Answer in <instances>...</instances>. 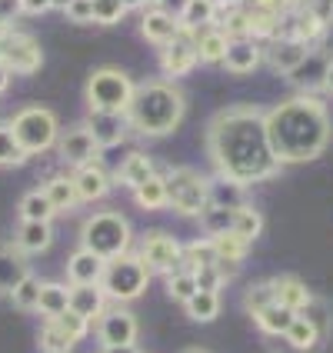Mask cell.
<instances>
[{
  "label": "cell",
  "instance_id": "obj_1",
  "mask_svg": "<svg viewBox=\"0 0 333 353\" xmlns=\"http://www.w3.org/2000/svg\"><path fill=\"white\" fill-rule=\"evenodd\" d=\"M207 150L216 174L234 176L240 183H256L280 174L270 137H267V114L260 107H230L210 120Z\"/></svg>",
  "mask_w": 333,
  "mask_h": 353
},
{
  "label": "cell",
  "instance_id": "obj_2",
  "mask_svg": "<svg viewBox=\"0 0 333 353\" xmlns=\"http://www.w3.org/2000/svg\"><path fill=\"white\" fill-rule=\"evenodd\" d=\"M267 137L280 163H303L323 154L330 140V114L316 97H294L267 110Z\"/></svg>",
  "mask_w": 333,
  "mask_h": 353
},
{
  "label": "cell",
  "instance_id": "obj_3",
  "mask_svg": "<svg viewBox=\"0 0 333 353\" xmlns=\"http://www.w3.org/2000/svg\"><path fill=\"white\" fill-rule=\"evenodd\" d=\"M187 110L183 90L170 80H147L134 90V100L127 107V123L140 137H167L180 127Z\"/></svg>",
  "mask_w": 333,
  "mask_h": 353
},
{
  "label": "cell",
  "instance_id": "obj_4",
  "mask_svg": "<svg viewBox=\"0 0 333 353\" xmlns=\"http://www.w3.org/2000/svg\"><path fill=\"white\" fill-rule=\"evenodd\" d=\"M130 223L127 216L114 214V210H103V214H94L83 220V230H80V247L94 250L103 260H114V256L127 254L130 250Z\"/></svg>",
  "mask_w": 333,
  "mask_h": 353
},
{
  "label": "cell",
  "instance_id": "obj_5",
  "mask_svg": "<svg viewBox=\"0 0 333 353\" xmlns=\"http://www.w3.org/2000/svg\"><path fill=\"white\" fill-rule=\"evenodd\" d=\"M10 130H14L20 147L27 150V157L47 154L60 140V123L54 117V110H47V107H23V110H17L14 120H10Z\"/></svg>",
  "mask_w": 333,
  "mask_h": 353
},
{
  "label": "cell",
  "instance_id": "obj_6",
  "mask_svg": "<svg viewBox=\"0 0 333 353\" xmlns=\"http://www.w3.org/2000/svg\"><path fill=\"white\" fill-rule=\"evenodd\" d=\"M134 90L137 87L130 83V77L123 70L100 67L87 80V103H90V110H100V114H127Z\"/></svg>",
  "mask_w": 333,
  "mask_h": 353
},
{
  "label": "cell",
  "instance_id": "obj_7",
  "mask_svg": "<svg viewBox=\"0 0 333 353\" xmlns=\"http://www.w3.org/2000/svg\"><path fill=\"white\" fill-rule=\"evenodd\" d=\"M147 280H150V270L143 267L140 254H120L114 260H107L103 267V276H100V287L103 294L127 303V300H137L143 290H147Z\"/></svg>",
  "mask_w": 333,
  "mask_h": 353
},
{
  "label": "cell",
  "instance_id": "obj_8",
  "mask_svg": "<svg viewBox=\"0 0 333 353\" xmlns=\"http://www.w3.org/2000/svg\"><path fill=\"white\" fill-rule=\"evenodd\" d=\"M163 183H167V207H174L180 216H200L210 207V180H203L190 167L170 170Z\"/></svg>",
  "mask_w": 333,
  "mask_h": 353
},
{
  "label": "cell",
  "instance_id": "obj_9",
  "mask_svg": "<svg viewBox=\"0 0 333 353\" xmlns=\"http://www.w3.org/2000/svg\"><path fill=\"white\" fill-rule=\"evenodd\" d=\"M140 260L150 274L170 276L174 270H183V243L163 230H154L140 243Z\"/></svg>",
  "mask_w": 333,
  "mask_h": 353
},
{
  "label": "cell",
  "instance_id": "obj_10",
  "mask_svg": "<svg viewBox=\"0 0 333 353\" xmlns=\"http://www.w3.org/2000/svg\"><path fill=\"white\" fill-rule=\"evenodd\" d=\"M0 60L10 67V74H34L43 63V50L30 34L7 30V34H0Z\"/></svg>",
  "mask_w": 333,
  "mask_h": 353
},
{
  "label": "cell",
  "instance_id": "obj_11",
  "mask_svg": "<svg viewBox=\"0 0 333 353\" xmlns=\"http://www.w3.org/2000/svg\"><path fill=\"white\" fill-rule=\"evenodd\" d=\"M97 336L103 347H130L137 340V316L130 310H103L97 316Z\"/></svg>",
  "mask_w": 333,
  "mask_h": 353
},
{
  "label": "cell",
  "instance_id": "obj_12",
  "mask_svg": "<svg viewBox=\"0 0 333 353\" xmlns=\"http://www.w3.org/2000/svg\"><path fill=\"white\" fill-rule=\"evenodd\" d=\"M196 37L190 30H183L174 43H167V47H160V67H163V74L167 77H183V74H190L196 67Z\"/></svg>",
  "mask_w": 333,
  "mask_h": 353
},
{
  "label": "cell",
  "instance_id": "obj_13",
  "mask_svg": "<svg viewBox=\"0 0 333 353\" xmlns=\"http://www.w3.org/2000/svg\"><path fill=\"white\" fill-rule=\"evenodd\" d=\"M57 147H60V160H63V163H70V167L94 163L97 154H100V143L94 140V134H90L87 127H74V130H67V134L57 140Z\"/></svg>",
  "mask_w": 333,
  "mask_h": 353
},
{
  "label": "cell",
  "instance_id": "obj_14",
  "mask_svg": "<svg viewBox=\"0 0 333 353\" xmlns=\"http://www.w3.org/2000/svg\"><path fill=\"white\" fill-rule=\"evenodd\" d=\"M140 34L147 37V43H154V47H167V43H174V40L183 34V27H180V17H176V14H167V10H160V7H150V10L140 17Z\"/></svg>",
  "mask_w": 333,
  "mask_h": 353
},
{
  "label": "cell",
  "instance_id": "obj_15",
  "mask_svg": "<svg viewBox=\"0 0 333 353\" xmlns=\"http://www.w3.org/2000/svg\"><path fill=\"white\" fill-rule=\"evenodd\" d=\"M307 57H310V43H303V40H296V37H274L270 40V54H267V60H270V67H274L276 74H287V77H290Z\"/></svg>",
  "mask_w": 333,
  "mask_h": 353
},
{
  "label": "cell",
  "instance_id": "obj_16",
  "mask_svg": "<svg viewBox=\"0 0 333 353\" xmlns=\"http://www.w3.org/2000/svg\"><path fill=\"white\" fill-rule=\"evenodd\" d=\"M260 43L254 37H236L227 43V54H223V67L230 70V74H254L256 67H260Z\"/></svg>",
  "mask_w": 333,
  "mask_h": 353
},
{
  "label": "cell",
  "instance_id": "obj_17",
  "mask_svg": "<svg viewBox=\"0 0 333 353\" xmlns=\"http://www.w3.org/2000/svg\"><path fill=\"white\" fill-rule=\"evenodd\" d=\"M74 187H77L80 203L100 200V196L110 194V174L100 167L97 160L94 163H83V167H77V174H74Z\"/></svg>",
  "mask_w": 333,
  "mask_h": 353
},
{
  "label": "cell",
  "instance_id": "obj_18",
  "mask_svg": "<svg viewBox=\"0 0 333 353\" xmlns=\"http://www.w3.org/2000/svg\"><path fill=\"white\" fill-rule=\"evenodd\" d=\"M94 140L100 143V150L103 147H117L123 134H127V114H100V110H90V120L83 123Z\"/></svg>",
  "mask_w": 333,
  "mask_h": 353
},
{
  "label": "cell",
  "instance_id": "obj_19",
  "mask_svg": "<svg viewBox=\"0 0 333 353\" xmlns=\"http://www.w3.org/2000/svg\"><path fill=\"white\" fill-rule=\"evenodd\" d=\"M103 303H107V294H103L100 283H74V287H70V310L80 314L83 320L94 323V320L107 310Z\"/></svg>",
  "mask_w": 333,
  "mask_h": 353
},
{
  "label": "cell",
  "instance_id": "obj_20",
  "mask_svg": "<svg viewBox=\"0 0 333 353\" xmlns=\"http://www.w3.org/2000/svg\"><path fill=\"white\" fill-rule=\"evenodd\" d=\"M103 267H107L103 256H97L87 247H80L77 254H70V260H67V280L70 283H100Z\"/></svg>",
  "mask_w": 333,
  "mask_h": 353
},
{
  "label": "cell",
  "instance_id": "obj_21",
  "mask_svg": "<svg viewBox=\"0 0 333 353\" xmlns=\"http://www.w3.org/2000/svg\"><path fill=\"white\" fill-rule=\"evenodd\" d=\"M54 243V230L47 220H20L17 227V250L20 254H43Z\"/></svg>",
  "mask_w": 333,
  "mask_h": 353
},
{
  "label": "cell",
  "instance_id": "obj_22",
  "mask_svg": "<svg viewBox=\"0 0 333 353\" xmlns=\"http://www.w3.org/2000/svg\"><path fill=\"white\" fill-rule=\"evenodd\" d=\"M23 276H30L27 256L17 247H0V296H10Z\"/></svg>",
  "mask_w": 333,
  "mask_h": 353
},
{
  "label": "cell",
  "instance_id": "obj_23",
  "mask_svg": "<svg viewBox=\"0 0 333 353\" xmlns=\"http://www.w3.org/2000/svg\"><path fill=\"white\" fill-rule=\"evenodd\" d=\"M243 203H247V183H240L234 176H216V180H210V207L236 210Z\"/></svg>",
  "mask_w": 333,
  "mask_h": 353
},
{
  "label": "cell",
  "instance_id": "obj_24",
  "mask_svg": "<svg viewBox=\"0 0 333 353\" xmlns=\"http://www.w3.org/2000/svg\"><path fill=\"white\" fill-rule=\"evenodd\" d=\"M327 67H330V60L323 57V54H314V50H310V57L303 60L294 74H290V83L300 87L303 94H310L314 87H323V80H327Z\"/></svg>",
  "mask_w": 333,
  "mask_h": 353
},
{
  "label": "cell",
  "instance_id": "obj_25",
  "mask_svg": "<svg viewBox=\"0 0 333 353\" xmlns=\"http://www.w3.org/2000/svg\"><path fill=\"white\" fill-rule=\"evenodd\" d=\"M180 27L190 30V34L216 27V3L214 0H187L183 10H180Z\"/></svg>",
  "mask_w": 333,
  "mask_h": 353
},
{
  "label": "cell",
  "instance_id": "obj_26",
  "mask_svg": "<svg viewBox=\"0 0 333 353\" xmlns=\"http://www.w3.org/2000/svg\"><path fill=\"white\" fill-rule=\"evenodd\" d=\"M274 283V296H276V303H283V307H290V310H300L307 300H310V290H307V283L300 280V276H274L270 280Z\"/></svg>",
  "mask_w": 333,
  "mask_h": 353
},
{
  "label": "cell",
  "instance_id": "obj_27",
  "mask_svg": "<svg viewBox=\"0 0 333 353\" xmlns=\"http://www.w3.org/2000/svg\"><path fill=\"white\" fill-rule=\"evenodd\" d=\"M294 316H296V310L283 307V303H270V307H263L260 314H254V323L267 336H283L287 334V327L294 323Z\"/></svg>",
  "mask_w": 333,
  "mask_h": 353
},
{
  "label": "cell",
  "instance_id": "obj_28",
  "mask_svg": "<svg viewBox=\"0 0 333 353\" xmlns=\"http://www.w3.org/2000/svg\"><path fill=\"white\" fill-rule=\"evenodd\" d=\"M154 174H157V170H154V160L147 157V154H137V150H134V154H127V157H123L117 180L120 183H127V187L134 190V187H140V183H147Z\"/></svg>",
  "mask_w": 333,
  "mask_h": 353
},
{
  "label": "cell",
  "instance_id": "obj_29",
  "mask_svg": "<svg viewBox=\"0 0 333 353\" xmlns=\"http://www.w3.org/2000/svg\"><path fill=\"white\" fill-rule=\"evenodd\" d=\"M77 347V340L67 334V327L57 316H47V323L40 327V350L43 353H70Z\"/></svg>",
  "mask_w": 333,
  "mask_h": 353
},
{
  "label": "cell",
  "instance_id": "obj_30",
  "mask_svg": "<svg viewBox=\"0 0 333 353\" xmlns=\"http://www.w3.org/2000/svg\"><path fill=\"white\" fill-rule=\"evenodd\" d=\"M194 37H196V57L203 63H223V54H227L230 40H227V34L220 27H207V30H200Z\"/></svg>",
  "mask_w": 333,
  "mask_h": 353
},
{
  "label": "cell",
  "instance_id": "obj_31",
  "mask_svg": "<svg viewBox=\"0 0 333 353\" xmlns=\"http://www.w3.org/2000/svg\"><path fill=\"white\" fill-rule=\"evenodd\" d=\"M43 194H47V200L57 207V210H74L80 203V196H77V187H74V176H63V174H57V176H50L43 187H40Z\"/></svg>",
  "mask_w": 333,
  "mask_h": 353
},
{
  "label": "cell",
  "instance_id": "obj_32",
  "mask_svg": "<svg viewBox=\"0 0 333 353\" xmlns=\"http://www.w3.org/2000/svg\"><path fill=\"white\" fill-rule=\"evenodd\" d=\"M37 310L43 316H60L63 310H70V287H60V283L43 280V283H40Z\"/></svg>",
  "mask_w": 333,
  "mask_h": 353
},
{
  "label": "cell",
  "instance_id": "obj_33",
  "mask_svg": "<svg viewBox=\"0 0 333 353\" xmlns=\"http://www.w3.org/2000/svg\"><path fill=\"white\" fill-rule=\"evenodd\" d=\"M183 307H187V316H190V320L210 323V320H216V314H220V290H196Z\"/></svg>",
  "mask_w": 333,
  "mask_h": 353
},
{
  "label": "cell",
  "instance_id": "obj_34",
  "mask_svg": "<svg viewBox=\"0 0 333 353\" xmlns=\"http://www.w3.org/2000/svg\"><path fill=\"white\" fill-rule=\"evenodd\" d=\"M214 250H216V260H234V263H243V256L250 250V240H243L240 234L234 230H223V234H214Z\"/></svg>",
  "mask_w": 333,
  "mask_h": 353
},
{
  "label": "cell",
  "instance_id": "obj_35",
  "mask_svg": "<svg viewBox=\"0 0 333 353\" xmlns=\"http://www.w3.org/2000/svg\"><path fill=\"white\" fill-rule=\"evenodd\" d=\"M210 263H216V250H214V240H210V236L190 240V243L183 247V270L196 274L200 267H210Z\"/></svg>",
  "mask_w": 333,
  "mask_h": 353
},
{
  "label": "cell",
  "instance_id": "obj_36",
  "mask_svg": "<svg viewBox=\"0 0 333 353\" xmlns=\"http://www.w3.org/2000/svg\"><path fill=\"white\" fill-rule=\"evenodd\" d=\"M134 200H137V207H143V210H160V207H167V183H163V176L154 174L147 183L134 187Z\"/></svg>",
  "mask_w": 333,
  "mask_h": 353
},
{
  "label": "cell",
  "instance_id": "obj_37",
  "mask_svg": "<svg viewBox=\"0 0 333 353\" xmlns=\"http://www.w3.org/2000/svg\"><path fill=\"white\" fill-rule=\"evenodd\" d=\"M296 314L303 316V320L314 327L316 334H320V340H323V336L333 330V310L327 307V303H323V300H316V296H310V300H307V303H303Z\"/></svg>",
  "mask_w": 333,
  "mask_h": 353
},
{
  "label": "cell",
  "instance_id": "obj_38",
  "mask_svg": "<svg viewBox=\"0 0 333 353\" xmlns=\"http://www.w3.org/2000/svg\"><path fill=\"white\" fill-rule=\"evenodd\" d=\"M230 230H234V234H240L243 240H250V243H254L256 236H260V230H263V216H260V210H254L250 203H243V207H236V210H234Z\"/></svg>",
  "mask_w": 333,
  "mask_h": 353
},
{
  "label": "cell",
  "instance_id": "obj_39",
  "mask_svg": "<svg viewBox=\"0 0 333 353\" xmlns=\"http://www.w3.org/2000/svg\"><path fill=\"white\" fill-rule=\"evenodd\" d=\"M54 214H57V207L47 200L43 190H30V194L20 196V220H47L50 223Z\"/></svg>",
  "mask_w": 333,
  "mask_h": 353
},
{
  "label": "cell",
  "instance_id": "obj_40",
  "mask_svg": "<svg viewBox=\"0 0 333 353\" xmlns=\"http://www.w3.org/2000/svg\"><path fill=\"white\" fill-rule=\"evenodd\" d=\"M323 20L314 14V7H307V10H296L294 14V30H290V37L303 40V43H314V40L323 37Z\"/></svg>",
  "mask_w": 333,
  "mask_h": 353
},
{
  "label": "cell",
  "instance_id": "obj_41",
  "mask_svg": "<svg viewBox=\"0 0 333 353\" xmlns=\"http://www.w3.org/2000/svg\"><path fill=\"white\" fill-rule=\"evenodd\" d=\"M283 340H287V343H290V347H294L296 353H307V350H314L316 343H320V334H316V330L310 327V323H307V320H303V316L296 314V316H294V323L287 327Z\"/></svg>",
  "mask_w": 333,
  "mask_h": 353
},
{
  "label": "cell",
  "instance_id": "obj_42",
  "mask_svg": "<svg viewBox=\"0 0 333 353\" xmlns=\"http://www.w3.org/2000/svg\"><path fill=\"white\" fill-rule=\"evenodd\" d=\"M27 160V150L17 143L10 123H0V167H20Z\"/></svg>",
  "mask_w": 333,
  "mask_h": 353
},
{
  "label": "cell",
  "instance_id": "obj_43",
  "mask_svg": "<svg viewBox=\"0 0 333 353\" xmlns=\"http://www.w3.org/2000/svg\"><path fill=\"white\" fill-rule=\"evenodd\" d=\"M270 303H276L274 283H270V280H260V283H254V287H247V294H243V307H247V314L250 316L260 314V310H263V307H270Z\"/></svg>",
  "mask_w": 333,
  "mask_h": 353
},
{
  "label": "cell",
  "instance_id": "obj_44",
  "mask_svg": "<svg viewBox=\"0 0 333 353\" xmlns=\"http://www.w3.org/2000/svg\"><path fill=\"white\" fill-rule=\"evenodd\" d=\"M40 283H43V280H37V276H23L17 287H14L10 300H14V307H17V310H37Z\"/></svg>",
  "mask_w": 333,
  "mask_h": 353
},
{
  "label": "cell",
  "instance_id": "obj_45",
  "mask_svg": "<svg viewBox=\"0 0 333 353\" xmlns=\"http://www.w3.org/2000/svg\"><path fill=\"white\" fill-rule=\"evenodd\" d=\"M196 290L200 287H196V276L190 270H174V274L167 276V294L174 296V300H180V303H187Z\"/></svg>",
  "mask_w": 333,
  "mask_h": 353
},
{
  "label": "cell",
  "instance_id": "obj_46",
  "mask_svg": "<svg viewBox=\"0 0 333 353\" xmlns=\"http://www.w3.org/2000/svg\"><path fill=\"white\" fill-rule=\"evenodd\" d=\"M123 0H94V23H117L123 20Z\"/></svg>",
  "mask_w": 333,
  "mask_h": 353
},
{
  "label": "cell",
  "instance_id": "obj_47",
  "mask_svg": "<svg viewBox=\"0 0 333 353\" xmlns=\"http://www.w3.org/2000/svg\"><path fill=\"white\" fill-rule=\"evenodd\" d=\"M194 276H196V287H200V290H220V287H223V276H220V270H216V263L200 267Z\"/></svg>",
  "mask_w": 333,
  "mask_h": 353
},
{
  "label": "cell",
  "instance_id": "obj_48",
  "mask_svg": "<svg viewBox=\"0 0 333 353\" xmlns=\"http://www.w3.org/2000/svg\"><path fill=\"white\" fill-rule=\"evenodd\" d=\"M63 14L70 20H77V23H87V20H94V0H74Z\"/></svg>",
  "mask_w": 333,
  "mask_h": 353
},
{
  "label": "cell",
  "instance_id": "obj_49",
  "mask_svg": "<svg viewBox=\"0 0 333 353\" xmlns=\"http://www.w3.org/2000/svg\"><path fill=\"white\" fill-rule=\"evenodd\" d=\"M17 14H23V10H20V0H0V23H3V27H10Z\"/></svg>",
  "mask_w": 333,
  "mask_h": 353
},
{
  "label": "cell",
  "instance_id": "obj_50",
  "mask_svg": "<svg viewBox=\"0 0 333 353\" xmlns=\"http://www.w3.org/2000/svg\"><path fill=\"white\" fill-rule=\"evenodd\" d=\"M20 10L30 14V17H40V14L54 10V7H50V0H20Z\"/></svg>",
  "mask_w": 333,
  "mask_h": 353
},
{
  "label": "cell",
  "instance_id": "obj_51",
  "mask_svg": "<svg viewBox=\"0 0 333 353\" xmlns=\"http://www.w3.org/2000/svg\"><path fill=\"white\" fill-rule=\"evenodd\" d=\"M314 14L323 20V23H330L333 20V0H314Z\"/></svg>",
  "mask_w": 333,
  "mask_h": 353
},
{
  "label": "cell",
  "instance_id": "obj_52",
  "mask_svg": "<svg viewBox=\"0 0 333 353\" xmlns=\"http://www.w3.org/2000/svg\"><path fill=\"white\" fill-rule=\"evenodd\" d=\"M7 87H10V67H7V63L0 60V94H3Z\"/></svg>",
  "mask_w": 333,
  "mask_h": 353
},
{
  "label": "cell",
  "instance_id": "obj_53",
  "mask_svg": "<svg viewBox=\"0 0 333 353\" xmlns=\"http://www.w3.org/2000/svg\"><path fill=\"white\" fill-rule=\"evenodd\" d=\"M283 3H287V10H307V7H314V0H283Z\"/></svg>",
  "mask_w": 333,
  "mask_h": 353
},
{
  "label": "cell",
  "instance_id": "obj_54",
  "mask_svg": "<svg viewBox=\"0 0 333 353\" xmlns=\"http://www.w3.org/2000/svg\"><path fill=\"white\" fill-rule=\"evenodd\" d=\"M103 353H140V350L130 343V347H103Z\"/></svg>",
  "mask_w": 333,
  "mask_h": 353
},
{
  "label": "cell",
  "instance_id": "obj_55",
  "mask_svg": "<svg viewBox=\"0 0 333 353\" xmlns=\"http://www.w3.org/2000/svg\"><path fill=\"white\" fill-rule=\"evenodd\" d=\"M143 3H150V0H123V7H127V10H140Z\"/></svg>",
  "mask_w": 333,
  "mask_h": 353
},
{
  "label": "cell",
  "instance_id": "obj_56",
  "mask_svg": "<svg viewBox=\"0 0 333 353\" xmlns=\"http://www.w3.org/2000/svg\"><path fill=\"white\" fill-rule=\"evenodd\" d=\"M70 3H74V0H50V7H54V10H67Z\"/></svg>",
  "mask_w": 333,
  "mask_h": 353
},
{
  "label": "cell",
  "instance_id": "obj_57",
  "mask_svg": "<svg viewBox=\"0 0 333 353\" xmlns=\"http://www.w3.org/2000/svg\"><path fill=\"white\" fill-rule=\"evenodd\" d=\"M323 87L333 90V60H330V67H327V80H323Z\"/></svg>",
  "mask_w": 333,
  "mask_h": 353
},
{
  "label": "cell",
  "instance_id": "obj_58",
  "mask_svg": "<svg viewBox=\"0 0 333 353\" xmlns=\"http://www.w3.org/2000/svg\"><path fill=\"white\" fill-rule=\"evenodd\" d=\"M183 353H207V350H200V347H190V350H183Z\"/></svg>",
  "mask_w": 333,
  "mask_h": 353
}]
</instances>
